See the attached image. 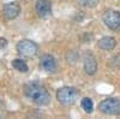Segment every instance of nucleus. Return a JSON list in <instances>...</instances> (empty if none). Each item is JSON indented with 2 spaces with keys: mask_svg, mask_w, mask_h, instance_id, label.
Listing matches in <instances>:
<instances>
[{
  "mask_svg": "<svg viewBox=\"0 0 120 119\" xmlns=\"http://www.w3.org/2000/svg\"><path fill=\"white\" fill-rule=\"evenodd\" d=\"M24 94L30 101L38 106H46L51 102V95L48 90L38 83H29L24 87Z\"/></svg>",
  "mask_w": 120,
  "mask_h": 119,
  "instance_id": "obj_1",
  "label": "nucleus"
},
{
  "mask_svg": "<svg viewBox=\"0 0 120 119\" xmlns=\"http://www.w3.org/2000/svg\"><path fill=\"white\" fill-rule=\"evenodd\" d=\"M56 99L60 104H63L65 106L73 105L78 99V90L73 87H63L58 89Z\"/></svg>",
  "mask_w": 120,
  "mask_h": 119,
  "instance_id": "obj_2",
  "label": "nucleus"
},
{
  "mask_svg": "<svg viewBox=\"0 0 120 119\" xmlns=\"http://www.w3.org/2000/svg\"><path fill=\"white\" fill-rule=\"evenodd\" d=\"M98 110L107 115H118L120 114V100L116 97L106 99L100 102Z\"/></svg>",
  "mask_w": 120,
  "mask_h": 119,
  "instance_id": "obj_3",
  "label": "nucleus"
},
{
  "mask_svg": "<svg viewBox=\"0 0 120 119\" xmlns=\"http://www.w3.org/2000/svg\"><path fill=\"white\" fill-rule=\"evenodd\" d=\"M17 52L22 57H34L38 52V46L31 40H22L17 43Z\"/></svg>",
  "mask_w": 120,
  "mask_h": 119,
  "instance_id": "obj_4",
  "label": "nucleus"
},
{
  "mask_svg": "<svg viewBox=\"0 0 120 119\" xmlns=\"http://www.w3.org/2000/svg\"><path fill=\"white\" fill-rule=\"evenodd\" d=\"M103 22L105 24L112 29V30H119L120 29V12L114 10H108L103 13Z\"/></svg>",
  "mask_w": 120,
  "mask_h": 119,
  "instance_id": "obj_5",
  "label": "nucleus"
},
{
  "mask_svg": "<svg viewBox=\"0 0 120 119\" xmlns=\"http://www.w3.org/2000/svg\"><path fill=\"white\" fill-rule=\"evenodd\" d=\"M36 12L40 17H48L52 13V4L49 0H37V3L35 5Z\"/></svg>",
  "mask_w": 120,
  "mask_h": 119,
  "instance_id": "obj_6",
  "label": "nucleus"
},
{
  "mask_svg": "<svg viewBox=\"0 0 120 119\" xmlns=\"http://www.w3.org/2000/svg\"><path fill=\"white\" fill-rule=\"evenodd\" d=\"M41 67L46 72H54L56 70V63L53 55L51 54H45L41 59Z\"/></svg>",
  "mask_w": 120,
  "mask_h": 119,
  "instance_id": "obj_7",
  "label": "nucleus"
},
{
  "mask_svg": "<svg viewBox=\"0 0 120 119\" xmlns=\"http://www.w3.org/2000/svg\"><path fill=\"white\" fill-rule=\"evenodd\" d=\"M3 11H4V16L7 19H15L16 17H18L19 12H21V7L16 3H8L4 5Z\"/></svg>",
  "mask_w": 120,
  "mask_h": 119,
  "instance_id": "obj_8",
  "label": "nucleus"
},
{
  "mask_svg": "<svg viewBox=\"0 0 120 119\" xmlns=\"http://www.w3.org/2000/svg\"><path fill=\"white\" fill-rule=\"evenodd\" d=\"M97 70V61L93 54H88L84 58V71L88 75H94Z\"/></svg>",
  "mask_w": 120,
  "mask_h": 119,
  "instance_id": "obj_9",
  "label": "nucleus"
},
{
  "mask_svg": "<svg viewBox=\"0 0 120 119\" xmlns=\"http://www.w3.org/2000/svg\"><path fill=\"white\" fill-rule=\"evenodd\" d=\"M115 46H116V41L112 36H105L98 41V47L103 49V51H112Z\"/></svg>",
  "mask_w": 120,
  "mask_h": 119,
  "instance_id": "obj_10",
  "label": "nucleus"
},
{
  "mask_svg": "<svg viewBox=\"0 0 120 119\" xmlns=\"http://www.w3.org/2000/svg\"><path fill=\"white\" fill-rule=\"evenodd\" d=\"M12 66L19 72H26L29 70L26 63L24 60H22V59H15V60L12 61Z\"/></svg>",
  "mask_w": 120,
  "mask_h": 119,
  "instance_id": "obj_11",
  "label": "nucleus"
},
{
  "mask_svg": "<svg viewBox=\"0 0 120 119\" xmlns=\"http://www.w3.org/2000/svg\"><path fill=\"white\" fill-rule=\"evenodd\" d=\"M81 105H82V108H83L86 113H91V112L94 111V104H93V101H91V99H89V97L82 99Z\"/></svg>",
  "mask_w": 120,
  "mask_h": 119,
  "instance_id": "obj_12",
  "label": "nucleus"
},
{
  "mask_svg": "<svg viewBox=\"0 0 120 119\" xmlns=\"http://www.w3.org/2000/svg\"><path fill=\"white\" fill-rule=\"evenodd\" d=\"M78 4L83 6V7H89V8H91V7H95L100 0H77Z\"/></svg>",
  "mask_w": 120,
  "mask_h": 119,
  "instance_id": "obj_13",
  "label": "nucleus"
},
{
  "mask_svg": "<svg viewBox=\"0 0 120 119\" xmlns=\"http://www.w3.org/2000/svg\"><path fill=\"white\" fill-rule=\"evenodd\" d=\"M7 46V41L5 38H3V37H0V49H3V48H5Z\"/></svg>",
  "mask_w": 120,
  "mask_h": 119,
  "instance_id": "obj_14",
  "label": "nucleus"
},
{
  "mask_svg": "<svg viewBox=\"0 0 120 119\" xmlns=\"http://www.w3.org/2000/svg\"><path fill=\"white\" fill-rule=\"evenodd\" d=\"M3 114H4V104H3L1 100H0V118L3 117Z\"/></svg>",
  "mask_w": 120,
  "mask_h": 119,
  "instance_id": "obj_15",
  "label": "nucleus"
}]
</instances>
